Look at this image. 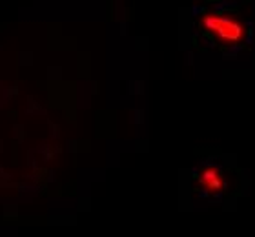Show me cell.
Segmentation results:
<instances>
[{
    "label": "cell",
    "mask_w": 255,
    "mask_h": 237,
    "mask_svg": "<svg viewBox=\"0 0 255 237\" xmlns=\"http://www.w3.org/2000/svg\"><path fill=\"white\" fill-rule=\"evenodd\" d=\"M202 27L215 33L221 40L226 42H237L245 35V27L239 20L223 15H204L201 20Z\"/></svg>",
    "instance_id": "1"
},
{
    "label": "cell",
    "mask_w": 255,
    "mask_h": 237,
    "mask_svg": "<svg viewBox=\"0 0 255 237\" xmlns=\"http://www.w3.org/2000/svg\"><path fill=\"white\" fill-rule=\"evenodd\" d=\"M201 183L208 190H221V186H223V179H221V175L215 170H206L201 175Z\"/></svg>",
    "instance_id": "2"
}]
</instances>
